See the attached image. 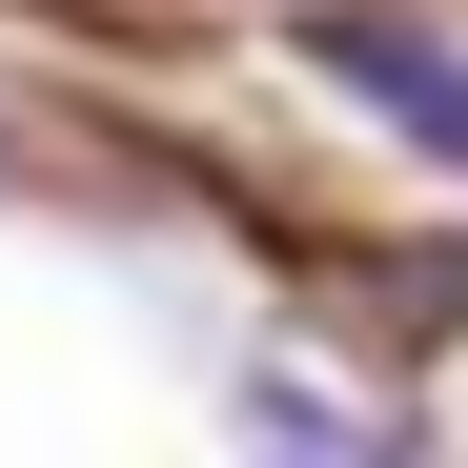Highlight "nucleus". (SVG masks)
Returning <instances> with one entry per match:
<instances>
[{
    "instance_id": "f257e3e1",
    "label": "nucleus",
    "mask_w": 468,
    "mask_h": 468,
    "mask_svg": "<svg viewBox=\"0 0 468 468\" xmlns=\"http://www.w3.org/2000/svg\"><path fill=\"white\" fill-rule=\"evenodd\" d=\"M305 61H326L367 122H408L428 164H468V61H448L428 21H387V0H326V21H305Z\"/></svg>"
}]
</instances>
